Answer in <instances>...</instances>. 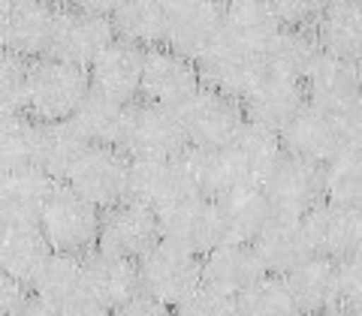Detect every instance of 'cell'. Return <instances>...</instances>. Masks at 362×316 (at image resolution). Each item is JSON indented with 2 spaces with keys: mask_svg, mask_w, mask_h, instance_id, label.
<instances>
[{
  "mask_svg": "<svg viewBox=\"0 0 362 316\" xmlns=\"http://www.w3.org/2000/svg\"><path fill=\"white\" fill-rule=\"evenodd\" d=\"M287 157L323 166L350 145H359V118H335L305 103L278 133Z\"/></svg>",
  "mask_w": 362,
  "mask_h": 316,
  "instance_id": "6da1fadb",
  "label": "cell"
},
{
  "mask_svg": "<svg viewBox=\"0 0 362 316\" xmlns=\"http://www.w3.org/2000/svg\"><path fill=\"white\" fill-rule=\"evenodd\" d=\"M115 4H70L58 6L54 37L49 58L64 61L78 70H88L94 58L115 40L109 25V13Z\"/></svg>",
  "mask_w": 362,
  "mask_h": 316,
  "instance_id": "7a4b0ae2",
  "label": "cell"
},
{
  "mask_svg": "<svg viewBox=\"0 0 362 316\" xmlns=\"http://www.w3.org/2000/svg\"><path fill=\"white\" fill-rule=\"evenodd\" d=\"M37 229L52 253L85 256L88 250L97 247L100 211L94 205H88L82 196H76L66 184H58L40 214Z\"/></svg>",
  "mask_w": 362,
  "mask_h": 316,
  "instance_id": "3957f363",
  "label": "cell"
},
{
  "mask_svg": "<svg viewBox=\"0 0 362 316\" xmlns=\"http://www.w3.org/2000/svg\"><path fill=\"white\" fill-rule=\"evenodd\" d=\"M136 280H139V296H148L163 308L175 310L202 286L199 256L157 241L142 259H136Z\"/></svg>",
  "mask_w": 362,
  "mask_h": 316,
  "instance_id": "277c9868",
  "label": "cell"
},
{
  "mask_svg": "<svg viewBox=\"0 0 362 316\" xmlns=\"http://www.w3.org/2000/svg\"><path fill=\"white\" fill-rule=\"evenodd\" d=\"M88 97V73L54 58L30 63L28 78V118L37 123L70 121L78 103Z\"/></svg>",
  "mask_w": 362,
  "mask_h": 316,
  "instance_id": "5b68a950",
  "label": "cell"
},
{
  "mask_svg": "<svg viewBox=\"0 0 362 316\" xmlns=\"http://www.w3.org/2000/svg\"><path fill=\"white\" fill-rule=\"evenodd\" d=\"M187 148L175 109L136 103L127 106V121L118 151L127 160H175Z\"/></svg>",
  "mask_w": 362,
  "mask_h": 316,
  "instance_id": "8992f818",
  "label": "cell"
},
{
  "mask_svg": "<svg viewBox=\"0 0 362 316\" xmlns=\"http://www.w3.org/2000/svg\"><path fill=\"white\" fill-rule=\"evenodd\" d=\"M175 115H178L187 148H202V151L226 148L245 123L242 106L223 94H214L209 87H199L187 103H181L175 109Z\"/></svg>",
  "mask_w": 362,
  "mask_h": 316,
  "instance_id": "52a82bcc",
  "label": "cell"
},
{
  "mask_svg": "<svg viewBox=\"0 0 362 316\" xmlns=\"http://www.w3.org/2000/svg\"><path fill=\"white\" fill-rule=\"evenodd\" d=\"M223 42V4L209 0H181L166 4V40L169 51L190 63H199Z\"/></svg>",
  "mask_w": 362,
  "mask_h": 316,
  "instance_id": "ba28073f",
  "label": "cell"
},
{
  "mask_svg": "<svg viewBox=\"0 0 362 316\" xmlns=\"http://www.w3.org/2000/svg\"><path fill=\"white\" fill-rule=\"evenodd\" d=\"M259 193L266 196L275 217L302 220L323 202V178L320 166L296 160V157H281L272 166V172L263 178Z\"/></svg>",
  "mask_w": 362,
  "mask_h": 316,
  "instance_id": "9c48e42d",
  "label": "cell"
},
{
  "mask_svg": "<svg viewBox=\"0 0 362 316\" xmlns=\"http://www.w3.org/2000/svg\"><path fill=\"white\" fill-rule=\"evenodd\" d=\"M127 178L130 160L118 148H88L64 184L103 214L127 199Z\"/></svg>",
  "mask_w": 362,
  "mask_h": 316,
  "instance_id": "30bf717a",
  "label": "cell"
},
{
  "mask_svg": "<svg viewBox=\"0 0 362 316\" xmlns=\"http://www.w3.org/2000/svg\"><path fill=\"white\" fill-rule=\"evenodd\" d=\"M157 232H160V241L202 259L211 247L221 244L218 208L211 199L181 196L173 205L157 211Z\"/></svg>",
  "mask_w": 362,
  "mask_h": 316,
  "instance_id": "8fae6325",
  "label": "cell"
},
{
  "mask_svg": "<svg viewBox=\"0 0 362 316\" xmlns=\"http://www.w3.org/2000/svg\"><path fill=\"white\" fill-rule=\"evenodd\" d=\"M302 87L308 106L335 118H359V63L320 51Z\"/></svg>",
  "mask_w": 362,
  "mask_h": 316,
  "instance_id": "7c38bea8",
  "label": "cell"
},
{
  "mask_svg": "<svg viewBox=\"0 0 362 316\" xmlns=\"http://www.w3.org/2000/svg\"><path fill=\"white\" fill-rule=\"evenodd\" d=\"M199 85V73L197 63L185 61L181 54L169 51L166 45L145 51L142 61V82H139V97L151 106H163V109H178L181 103H187L197 94Z\"/></svg>",
  "mask_w": 362,
  "mask_h": 316,
  "instance_id": "4fadbf2b",
  "label": "cell"
},
{
  "mask_svg": "<svg viewBox=\"0 0 362 316\" xmlns=\"http://www.w3.org/2000/svg\"><path fill=\"white\" fill-rule=\"evenodd\" d=\"M157 241H160L157 214L136 205V202L124 199L121 205L100 214V235H97L100 250L136 262V259H142Z\"/></svg>",
  "mask_w": 362,
  "mask_h": 316,
  "instance_id": "5bb4252c",
  "label": "cell"
},
{
  "mask_svg": "<svg viewBox=\"0 0 362 316\" xmlns=\"http://www.w3.org/2000/svg\"><path fill=\"white\" fill-rule=\"evenodd\" d=\"M54 18H58V6L54 4H40V0L13 4L4 28H0V49L28 63L49 58Z\"/></svg>",
  "mask_w": 362,
  "mask_h": 316,
  "instance_id": "9a60e30c",
  "label": "cell"
},
{
  "mask_svg": "<svg viewBox=\"0 0 362 316\" xmlns=\"http://www.w3.org/2000/svg\"><path fill=\"white\" fill-rule=\"evenodd\" d=\"M142 61L145 51L136 49L130 42L112 40L103 51L88 66V90L112 99L121 106H133L139 97V82H142Z\"/></svg>",
  "mask_w": 362,
  "mask_h": 316,
  "instance_id": "2e32d148",
  "label": "cell"
},
{
  "mask_svg": "<svg viewBox=\"0 0 362 316\" xmlns=\"http://www.w3.org/2000/svg\"><path fill=\"white\" fill-rule=\"evenodd\" d=\"M302 223H305V235L311 241L314 256L329 259V262L359 256V244H362L359 208H338V205L320 202L308 217H302Z\"/></svg>",
  "mask_w": 362,
  "mask_h": 316,
  "instance_id": "e0dca14e",
  "label": "cell"
},
{
  "mask_svg": "<svg viewBox=\"0 0 362 316\" xmlns=\"http://www.w3.org/2000/svg\"><path fill=\"white\" fill-rule=\"evenodd\" d=\"M239 106L247 123L281 133L284 123L305 106V87L302 82H293V78L263 73L259 82L239 99Z\"/></svg>",
  "mask_w": 362,
  "mask_h": 316,
  "instance_id": "ac0fdd59",
  "label": "cell"
},
{
  "mask_svg": "<svg viewBox=\"0 0 362 316\" xmlns=\"http://www.w3.org/2000/svg\"><path fill=\"white\" fill-rule=\"evenodd\" d=\"M82 259V289L85 298L115 310L124 301L139 296V280H136V262L121 259L115 253H106L94 247Z\"/></svg>",
  "mask_w": 362,
  "mask_h": 316,
  "instance_id": "d6986e66",
  "label": "cell"
},
{
  "mask_svg": "<svg viewBox=\"0 0 362 316\" xmlns=\"http://www.w3.org/2000/svg\"><path fill=\"white\" fill-rule=\"evenodd\" d=\"M251 250L269 277H287L290 271H296L314 256L311 241L305 235V223L290 217H272L266 229L251 241Z\"/></svg>",
  "mask_w": 362,
  "mask_h": 316,
  "instance_id": "ffe728a7",
  "label": "cell"
},
{
  "mask_svg": "<svg viewBox=\"0 0 362 316\" xmlns=\"http://www.w3.org/2000/svg\"><path fill=\"white\" fill-rule=\"evenodd\" d=\"M197 73H199L202 87H209L214 94H223L239 103L247 90L259 82L266 66H263V58H257V54H247L230 42H221L218 49L209 51L206 58L197 63Z\"/></svg>",
  "mask_w": 362,
  "mask_h": 316,
  "instance_id": "44dd1931",
  "label": "cell"
},
{
  "mask_svg": "<svg viewBox=\"0 0 362 316\" xmlns=\"http://www.w3.org/2000/svg\"><path fill=\"white\" fill-rule=\"evenodd\" d=\"M199 277L206 289L221 292L226 298H235L263 277V268H259L251 244L221 241L199 259Z\"/></svg>",
  "mask_w": 362,
  "mask_h": 316,
  "instance_id": "7402d4cb",
  "label": "cell"
},
{
  "mask_svg": "<svg viewBox=\"0 0 362 316\" xmlns=\"http://www.w3.org/2000/svg\"><path fill=\"white\" fill-rule=\"evenodd\" d=\"M223 154L230 160L239 187H259L263 178L272 172V166L284 157V148H281L278 133L245 121L239 133L233 135V142L223 148Z\"/></svg>",
  "mask_w": 362,
  "mask_h": 316,
  "instance_id": "603a6c76",
  "label": "cell"
},
{
  "mask_svg": "<svg viewBox=\"0 0 362 316\" xmlns=\"http://www.w3.org/2000/svg\"><path fill=\"white\" fill-rule=\"evenodd\" d=\"M54 181L37 166L0 172V220L6 226H37Z\"/></svg>",
  "mask_w": 362,
  "mask_h": 316,
  "instance_id": "cb8c5ba5",
  "label": "cell"
},
{
  "mask_svg": "<svg viewBox=\"0 0 362 316\" xmlns=\"http://www.w3.org/2000/svg\"><path fill=\"white\" fill-rule=\"evenodd\" d=\"M281 30L275 9L266 0H235L223 4V42L235 45L247 54L263 58L269 42Z\"/></svg>",
  "mask_w": 362,
  "mask_h": 316,
  "instance_id": "d4e9b609",
  "label": "cell"
},
{
  "mask_svg": "<svg viewBox=\"0 0 362 316\" xmlns=\"http://www.w3.org/2000/svg\"><path fill=\"white\" fill-rule=\"evenodd\" d=\"M190 196L181 178L178 160H130V178H127V202L163 211L175 199Z\"/></svg>",
  "mask_w": 362,
  "mask_h": 316,
  "instance_id": "484cf974",
  "label": "cell"
},
{
  "mask_svg": "<svg viewBox=\"0 0 362 316\" xmlns=\"http://www.w3.org/2000/svg\"><path fill=\"white\" fill-rule=\"evenodd\" d=\"M214 208H218L221 241H233V244H251L269 226V220L275 217L266 196L259 193V187L230 190L226 196L214 199Z\"/></svg>",
  "mask_w": 362,
  "mask_h": 316,
  "instance_id": "4316f807",
  "label": "cell"
},
{
  "mask_svg": "<svg viewBox=\"0 0 362 316\" xmlns=\"http://www.w3.org/2000/svg\"><path fill=\"white\" fill-rule=\"evenodd\" d=\"M314 37L320 51L332 54L341 61L359 63L362 51V9L356 0H335V4H323L320 16L314 21Z\"/></svg>",
  "mask_w": 362,
  "mask_h": 316,
  "instance_id": "83f0119b",
  "label": "cell"
},
{
  "mask_svg": "<svg viewBox=\"0 0 362 316\" xmlns=\"http://www.w3.org/2000/svg\"><path fill=\"white\" fill-rule=\"evenodd\" d=\"M90 145L78 135L73 121H54V123H37V160L33 166L49 175L54 184H64L66 175L73 172Z\"/></svg>",
  "mask_w": 362,
  "mask_h": 316,
  "instance_id": "f1b7e54d",
  "label": "cell"
},
{
  "mask_svg": "<svg viewBox=\"0 0 362 316\" xmlns=\"http://www.w3.org/2000/svg\"><path fill=\"white\" fill-rule=\"evenodd\" d=\"M109 25L115 40L130 42L142 51L157 49L166 40V4H154V0L115 4L109 13Z\"/></svg>",
  "mask_w": 362,
  "mask_h": 316,
  "instance_id": "f546056e",
  "label": "cell"
},
{
  "mask_svg": "<svg viewBox=\"0 0 362 316\" xmlns=\"http://www.w3.org/2000/svg\"><path fill=\"white\" fill-rule=\"evenodd\" d=\"M284 286L290 292V301L299 316H314L326 308H338L335 301V262L320 256H311L308 262H302L296 271H290Z\"/></svg>",
  "mask_w": 362,
  "mask_h": 316,
  "instance_id": "4dcf8cb0",
  "label": "cell"
},
{
  "mask_svg": "<svg viewBox=\"0 0 362 316\" xmlns=\"http://www.w3.org/2000/svg\"><path fill=\"white\" fill-rule=\"evenodd\" d=\"M49 256L52 250L37 226H6L0 235V274L16 280L18 286H30Z\"/></svg>",
  "mask_w": 362,
  "mask_h": 316,
  "instance_id": "1f68e13d",
  "label": "cell"
},
{
  "mask_svg": "<svg viewBox=\"0 0 362 316\" xmlns=\"http://www.w3.org/2000/svg\"><path fill=\"white\" fill-rule=\"evenodd\" d=\"M33 298L45 304L49 310L61 313L64 308H70L73 301L85 296L82 289V259L78 256H64L52 253L37 271V277L30 280Z\"/></svg>",
  "mask_w": 362,
  "mask_h": 316,
  "instance_id": "d6a6232c",
  "label": "cell"
},
{
  "mask_svg": "<svg viewBox=\"0 0 362 316\" xmlns=\"http://www.w3.org/2000/svg\"><path fill=\"white\" fill-rule=\"evenodd\" d=\"M317 54H320V45H317L311 28H281L263 51V66L266 73L302 82L311 63L317 61Z\"/></svg>",
  "mask_w": 362,
  "mask_h": 316,
  "instance_id": "836d02e7",
  "label": "cell"
},
{
  "mask_svg": "<svg viewBox=\"0 0 362 316\" xmlns=\"http://www.w3.org/2000/svg\"><path fill=\"white\" fill-rule=\"evenodd\" d=\"M70 121L90 148H118L124 121H127V106L88 90V97L78 103Z\"/></svg>",
  "mask_w": 362,
  "mask_h": 316,
  "instance_id": "e575fe53",
  "label": "cell"
},
{
  "mask_svg": "<svg viewBox=\"0 0 362 316\" xmlns=\"http://www.w3.org/2000/svg\"><path fill=\"white\" fill-rule=\"evenodd\" d=\"M323 178V202L338 208H359L362 199V154L359 145H350L335 154L329 163L320 166Z\"/></svg>",
  "mask_w": 362,
  "mask_h": 316,
  "instance_id": "d590c367",
  "label": "cell"
},
{
  "mask_svg": "<svg viewBox=\"0 0 362 316\" xmlns=\"http://www.w3.org/2000/svg\"><path fill=\"white\" fill-rule=\"evenodd\" d=\"M37 160V121L28 115L0 118V172L28 169Z\"/></svg>",
  "mask_w": 362,
  "mask_h": 316,
  "instance_id": "8d00e7d4",
  "label": "cell"
},
{
  "mask_svg": "<svg viewBox=\"0 0 362 316\" xmlns=\"http://www.w3.org/2000/svg\"><path fill=\"white\" fill-rule=\"evenodd\" d=\"M235 316H299L281 277L263 274L257 284L235 296Z\"/></svg>",
  "mask_w": 362,
  "mask_h": 316,
  "instance_id": "74e56055",
  "label": "cell"
},
{
  "mask_svg": "<svg viewBox=\"0 0 362 316\" xmlns=\"http://www.w3.org/2000/svg\"><path fill=\"white\" fill-rule=\"evenodd\" d=\"M28 78L30 63L16 54H0V118L25 115L28 109Z\"/></svg>",
  "mask_w": 362,
  "mask_h": 316,
  "instance_id": "f35d334b",
  "label": "cell"
},
{
  "mask_svg": "<svg viewBox=\"0 0 362 316\" xmlns=\"http://www.w3.org/2000/svg\"><path fill=\"white\" fill-rule=\"evenodd\" d=\"M335 301L338 308L356 310L359 313V301H362V265L359 256H350L335 262Z\"/></svg>",
  "mask_w": 362,
  "mask_h": 316,
  "instance_id": "ab89813d",
  "label": "cell"
},
{
  "mask_svg": "<svg viewBox=\"0 0 362 316\" xmlns=\"http://www.w3.org/2000/svg\"><path fill=\"white\" fill-rule=\"evenodd\" d=\"M173 316H235V301L221 296V292L199 286L194 296H187L178 304Z\"/></svg>",
  "mask_w": 362,
  "mask_h": 316,
  "instance_id": "60d3db41",
  "label": "cell"
},
{
  "mask_svg": "<svg viewBox=\"0 0 362 316\" xmlns=\"http://www.w3.org/2000/svg\"><path fill=\"white\" fill-rule=\"evenodd\" d=\"M272 9H275V18L281 28H314L323 4H311V0H278V4H272Z\"/></svg>",
  "mask_w": 362,
  "mask_h": 316,
  "instance_id": "b9f144b4",
  "label": "cell"
},
{
  "mask_svg": "<svg viewBox=\"0 0 362 316\" xmlns=\"http://www.w3.org/2000/svg\"><path fill=\"white\" fill-rule=\"evenodd\" d=\"M112 316H173V310L157 304L148 296H133L130 301H124L121 308L112 310Z\"/></svg>",
  "mask_w": 362,
  "mask_h": 316,
  "instance_id": "7bdbcfd3",
  "label": "cell"
},
{
  "mask_svg": "<svg viewBox=\"0 0 362 316\" xmlns=\"http://www.w3.org/2000/svg\"><path fill=\"white\" fill-rule=\"evenodd\" d=\"M21 301H25V286H18L16 280L0 274V316H9Z\"/></svg>",
  "mask_w": 362,
  "mask_h": 316,
  "instance_id": "ee69618b",
  "label": "cell"
},
{
  "mask_svg": "<svg viewBox=\"0 0 362 316\" xmlns=\"http://www.w3.org/2000/svg\"><path fill=\"white\" fill-rule=\"evenodd\" d=\"M58 316H112V310L109 308H103V304H97V301H90V298H78V301H73L70 308H64Z\"/></svg>",
  "mask_w": 362,
  "mask_h": 316,
  "instance_id": "f6af8a7d",
  "label": "cell"
},
{
  "mask_svg": "<svg viewBox=\"0 0 362 316\" xmlns=\"http://www.w3.org/2000/svg\"><path fill=\"white\" fill-rule=\"evenodd\" d=\"M9 316H58V313L49 310L45 304H40L37 298H25L13 313H9Z\"/></svg>",
  "mask_w": 362,
  "mask_h": 316,
  "instance_id": "bcb514c9",
  "label": "cell"
},
{
  "mask_svg": "<svg viewBox=\"0 0 362 316\" xmlns=\"http://www.w3.org/2000/svg\"><path fill=\"white\" fill-rule=\"evenodd\" d=\"M314 316H359L356 310H347V308H326L320 313H314Z\"/></svg>",
  "mask_w": 362,
  "mask_h": 316,
  "instance_id": "7dc6e473",
  "label": "cell"
},
{
  "mask_svg": "<svg viewBox=\"0 0 362 316\" xmlns=\"http://www.w3.org/2000/svg\"><path fill=\"white\" fill-rule=\"evenodd\" d=\"M9 6H13V4H4V0H0V28H4V21L9 16Z\"/></svg>",
  "mask_w": 362,
  "mask_h": 316,
  "instance_id": "c3c4849f",
  "label": "cell"
},
{
  "mask_svg": "<svg viewBox=\"0 0 362 316\" xmlns=\"http://www.w3.org/2000/svg\"><path fill=\"white\" fill-rule=\"evenodd\" d=\"M4 229H6V223H4V220H0V235H4Z\"/></svg>",
  "mask_w": 362,
  "mask_h": 316,
  "instance_id": "681fc988",
  "label": "cell"
},
{
  "mask_svg": "<svg viewBox=\"0 0 362 316\" xmlns=\"http://www.w3.org/2000/svg\"><path fill=\"white\" fill-rule=\"evenodd\" d=\"M0 54H4V49H0Z\"/></svg>",
  "mask_w": 362,
  "mask_h": 316,
  "instance_id": "f907efd6",
  "label": "cell"
}]
</instances>
